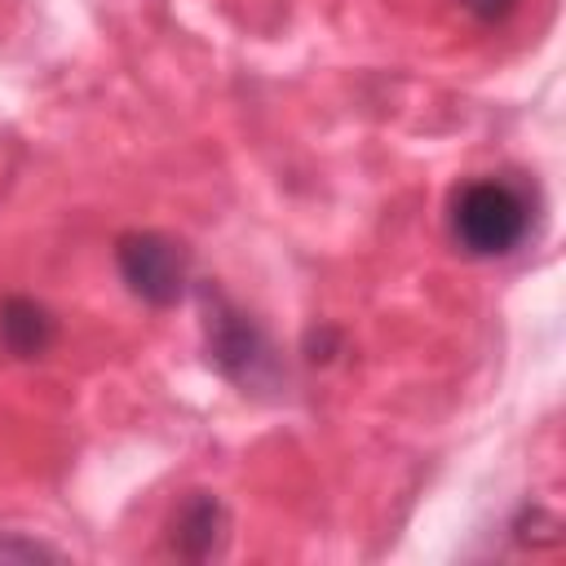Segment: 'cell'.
Here are the masks:
<instances>
[{"label":"cell","mask_w":566,"mask_h":566,"mask_svg":"<svg viewBox=\"0 0 566 566\" xmlns=\"http://www.w3.org/2000/svg\"><path fill=\"white\" fill-rule=\"evenodd\" d=\"M221 522H226V513H221V500L217 495H208V491H195V495H186V504L177 509V517H172V548L181 553V557H208V553H217V544H221Z\"/></svg>","instance_id":"obj_5"},{"label":"cell","mask_w":566,"mask_h":566,"mask_svg":"<svg viewBox=\"0 0 566 566\" xmlns=\"http://www.w3.org/2000/svg\"><path fill=\"white\" fill-rule=\"evenodd\" d=\"M208 358L243 385H256L270 367V345L261 327L217 292H208Z\"/></svg>","instance_id":"obj_3"},{"label":"cell","mask_w":566,"mask_h":566,"mask_svg":"<svg viewBox=\"0 0 566 566\" xmlns=\"http://www.w3.org/2000/svg\"><path fill=\"white\" fill-rule=\"evenodd\" d=\"M447 230L464 256H509L531 234V190L513 177H473L451 190Z\"/></svg>","instance_id":"obj_1"},{"label":"cell","mask_w":566,"mask_h":566,"mask_svg":"<svg viewBox=\"0 0 566 566\" xmlns=\"http://www.w3.org/2000/svg\"><path fill=\"white\" fill-rule=\"evenodd\" d=\"M57 336L53 314L31 296H4L0 301V345L18 358H40Z\"/></svg>","instance_id":"obj_4"},{"label":"cell","mask_w":566,"mask_h":566,"mask_svg":"<svg viewBox=\"0 0 566 566\" xmlns=\"http://www.w3.org/2000/svg\"><path fill=\"white\" fill-rule=\"evenodd\" d=\"M115 265L119 279L128 283L133 296H142L146 305H172L186 292L190 279V256L181 243H172L168 234L155 230H133L115 243Z\"/></svg>","instance_id":"obj_2"},{"label":"cell","mask_w":566,"mask_h":566,"mask_svg":"<svg viewBox=\"0 0 566 566\" xmlns=\"http://www.w3.org/2000/svg\"><path fill=\"white\" fill-rule=\"evenodd\" d=\"M0 557H22V562H31V557H57V548H49V544H40V539H0Z\"/></svg>","instance_id":"obj_7"},{"label":"cell","mask_w":566,"mask_h":566,"mask_svg":"<svg viewBox=\"0 0 566 566\" xmlns=\"http://www.w3.org/2000/svg\"><path fill=\"white\" fill-rule=\"evenodd\" d=\"M460 9L473 13L478 22H504L517 9V0H460Z\"/></svg>","instance_id":"obj_6"}]
</instances>
